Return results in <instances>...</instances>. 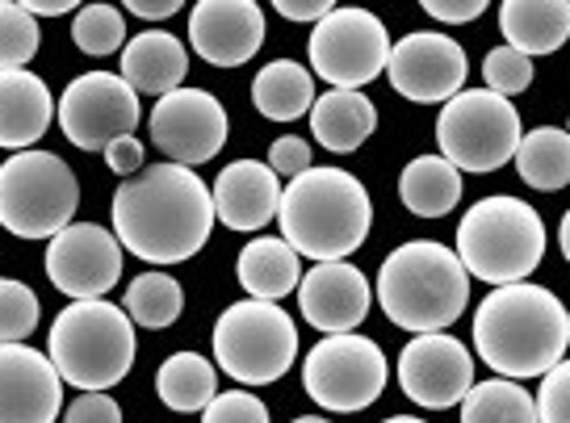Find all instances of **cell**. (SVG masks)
Returning <instances> with one entry per match:
<instances>
[{"label": "cell", "mask_w": 570, "mask_h": 423, "mask_svg": "<svg viewBox=\"0 0 570 423\" xmlns=\"http://www.w3.org/2000/svg\"><path fill=\"white\" fill-rule=\"evenodd\" d=\"M214 230V197L194 168L156 164L118 185L114 235L147 265H180Z\"/></svg>", "instance_id": "1"}, {"label": "cell", "mask_w": 570, "mask_h": 423, "mask_svg": "<svg viewBox=\"0 0 570 423\" xmlns=\"http://www.w3.org/2000/svg\"><path fill=\"white\" fill-rule=\"evenodd\" d=\"M567 306L546 285H499L474 311V348L508 382L546 377L567 356Z\"/></svg>", "instance_id": "2"}, {"label": "cell", "mask_w": 570, "mask_h": 423, "mask_svg": "<svg viewBox=\"0 0 570 423\" xmlns=\"http://www.w3.org/2000/svg\"><path fill=\"white\" fill-rule=\"evenodd\" d=\"M282 239L298 256H311L315 265H332L353 256L370 239L374 227V201L370 189L344 173V168H306L282 189L277 206Z\"/></svg>", "instance_id": "3"}, {"label": "cell", "mask_w": 570, "mask_h": 423, "mask_svg": "<svg viewBox=\"0 0 570 423\" xmlns=\"http://www.w3.org/2000/svg\"><path fill=\"white\" fill-rule=\"evenodd\" d=\"M470 302V273L458 252L436 239H411L394 247L377 268V306L394 327L411 335L445 332Z\"/></svg>", "instance_id": "4"}, {"label": "cell", "mask_w": 570, "mask_h": 423, "mask_svg": "<svg viewBox=\"0 0 570 423\" xmlns=\"http://www.w3.org/2000/svg\"><path fill=\"white\" fill-rule=\"evenodd\" d=\"M51 365L80 394L118 386L135 365V323L118 302H68L51 323Z\"/></svg>", "instance_id": "5"}, {"label": "cell", "mask_w": 570, "mask_h": 423, "mask_svg": "<svg viewBox=\"0 0 570 423\" xmlns=\"http://www.w3.org/2000/svg\"><path fill=\"white\" fill-rule=\"evenodd\" d=\"M546 256V223L520 197L495 194L465 210L458 227V260L487 285H520Z\"/></svg>", "instance_id": "6"}, {"label": "cell", "mask_w": 570, "mask_h": 423, "mask_svg": "<svg viewBox=\"0 0 570 423\" xmlns=\"http://www.w3.org/2000/svg\"><path fill=\"white\" fill-rule=\"evenodd\" d=\"M80 180L51 151H18L0 164V227L18 239H55L71 227Z\"/></svg>", "instance_id": "7"}, {"label": "cell", "mask_w": 570, "mask_h": 423, "mask_svg": "<svg viewBox=\"0 0 570 423\" xmlns=\"http://www.w3.org/2000/svg\"><path fill=\"white\" fill-rule=\"evenodd\" d=\"M214 361L244 386L277 382L298 356V327L277 302H232L214 323Z\"/></svg>", "instance_id": "8"}, {"label": "cell", "mask_w": 570, "mask_h": 423, "mask_svg": "<svg viewBox=\"0 0 570 423\" xmlns=\"http://www.w3.org/2000/svg\"><path fill=\"white\" fill-rule=\"evenodd\" d=\"M520 139L524 130H520L517 106L491 89H462L441 106V118H436L441 156L458 173H495L517 156Z\"/></svg>", "instance_id": "9"}, {"label": "cell", "mask_w": 570, "mask_h": 423, "mask_svg": "<svg viewBox=\"0 0 570 423\" xmlns=\"http://www.w3.org/2000/svg\"><path fill=\"white\" fill-rule=\"evenodd\" d=\"M386 373V353L370 335H327L306 353L303 386L323 411L353 415L382 399Z\"/></svg>", "instance_id": "10"}, {"label": "cell", "mask_w": 570, "mask_h": 423, "mask_svg": "<svg viewBox=\"0 0 570 423\" xmlns=\"http://www.w3.org/2000/svg\"><path fill=\"white\" fill-rule=\"evenodd\" d=\"M391 63V35L370 9H332L311 30V71H320L332 89H353L377 80Z\"/></svg>", "instance_id": "11"}, {"label": "cell", "mask_w": 570, "mask_h": 423, "mask_svg": "<svg viewBox=\"0 0 570 423\" xmlns=\"http://www.w3.org/2000/svg\"><path fill=\"white\" fill-rule=\"evenodd\" d=\"M59 130L68 135L71 147L80 151H106L109 142L135 135L142 109L139 92L114 71H85L76 76L63 97H59Z\"/></svg>", "instance_id": "12"}, {"label": "cell", "mask_w": 570, "mask_h": 423, "mask_svg": "<svg viewBox=\"0 0 570 423\" xmlns=\"http://www.w3.org/2000/svg\"><path fill=\"white\" fill-rule=\"evenodd\" d=\"M465 51L462 42H453L441 30H415V35L399 38L391 47V89L399 97H407L415 106H445L465 89Z\"/></svg>", "instance_id": "13"}, {"label": "cell", "mask_w": 570, "mask_h": 423, "mask_svg": "<svg viewBox=\"0 0 570 423\" xmlns=\"http://www.w3.org/2000/svg\"><path fill=\"white\" fill-rule=\"evenodd\" d=\"M47 277L71 302L106 298L122 277V244L97 223H71L47 247Z\"/></svg>", "instance_id": "14"}, {"label": "cell", "mask_w": 570, "mask_h": 423, "mask_svg": "<svg viewBox=\"0 0 570 423\" xmlns=\"http://www.w3.org/2000/svg\"><path fill=\"white\" fill-rule=\"evenodd\" d=\"M151 142L180 168H197L227 147V109L206 89H177L151 106Z\"/></svg>", "instance_id": "15"}, {"label": "cell", "mask_w": 570, "mask_h": 423, "mask_svg": "<svg viewBox=\"0 0 570 423\" xmlns=\"http://www.w3.org/2000/svg\"><path fill=\"white\" fill-rule=\"evenodd\" d=\"M399 386L411 403L428 411H449L474 390V356L462 340L445 332L415 335L399 353Z\"/></svg>", "instance_id": "16"}, {"label": "cell", "mask_w": 570, "mask_h": 423, "mask_svg": "<svg viewBox=\"0 0 570 423\" xmlns=\"http://www.w3.org/2000/svg\"><path fill=\"white\" fill-rule=\"evenodd\" d=\"M63 377L51 356L26 344H0V423H55Z\"/></svg>", "instance_id": "17"}, {"label": "cell", "mask_w": 570, "mask_h": 423, "mask_svg": "<svg viewBox=\"0 0 570 423\" xmlns=\"http://www.w3.org/2000/svg\"><path fill=\"white\" fill-rule=\"evenodd\" d=\"M189 47L214 68H239L265 47V13L256 0H202L189 13Z\"/></svg>", "instance_id": "18"}, {"label": "cell", "mask_w": 570, "mask_h": 423, "mask_svg": "<svg viewBox=\"0 0 570 423\" xmlns=\"http://www.w3.org/2000/svg\"><path fill=\"white\" fill-rule=\"evenodd\" d=\"M370 302H374V294H370L365 273L353 268L348 260L306 268L303 285H298L303 318L327 335H348L353 327H361L370 315Z\"/></svg>", "instance_id": "19"}, {"label": "cell", "mask_w": 570, "mask_h": 423, "mask_svg": "<svg viewBox=\"0 0 570 423\" xmlns=\"http://www.w3.org/2000/svg\"><path fill=\"white\" fill-rule=\"evenodd\" d=\"M214 218L232 230H265L282 206V177L261 159H235L214 180Z\"/></svg>", "instance_id": "20"}, {"label": "cell", "mask_w": 570, "mask_h": 423, "mask_svg": "<svg viewBox=\"0 0 570 423\" xmlns=\"http://www.w3.org/2000/svg\"><path fill=\"white\" fill-rule=\"evenodd\" d=\"M51 89L42 85L35 71H0V147L18 151H35V142L51 130L55 118Z\"/></svg>", "instance_id": "21"}, {"label": "cell", "mask_w": 570, "mask_h": 423, "mask_svg": "<svg viewBox=\"0 0 570 423\" xmlns=\"http://www.w3.org/2000/svg\"><path fill=\"white\" fill-rule=\"evenodd\" d=\"M185 71H189V51L177 35L168 30H142L126 42L122 51V76L135 92H151V97H168V92L185 89Z\"/></svg>", "instance_id": "22"}, {"label": "cell", "mask_w": 570, "mask_h": 423, "mask_svg": "<svg viewBox=\"0 0 570 423\" xmlns=\"http://www.w3.org/2000/svg\"><path fill=\"white\" fill-rule=\"evenodd\" d=\"M499 30L524 59L562 51L570 42V0H503Z\"/></svg>", "instance_id": "23"}, {"label": "cell", "mask_w": 570, "mask_h": 423, "mask_svg": "<svg viewBox=\"0 0 570 423\" xmlns=\"http://www.w3.org/2000/svg\"><path fill=\"white\" fill-rule=\"evenodd\" d=\"M235 277L244 285V294L256 302H282L303 285V256L285 244L282 235H256L239 260H235Z\"/></svg>", "instance_id": "24"}, {"label": "cell", "mask_w": 570, "mask_h": 423, "mask_svg": "<svg viewBox=\"0 0 570 423\" xmlns=\"http://www.w3.org/2000/svg\"><path fill=\"white\" fill-rule=\"evenodd\" d=\"M377 130V109L365 92L353 89H332L320 92L311 106V135L320 139V147L348 156L361 142Z\"/></svg>", "instance_id": "25"}, {"label": "cell", "mask_w": 570, "mask_h": 423, "mask_svg": "<svg viewBox=\"0 0 570 423\" xmlns=\"http://www.w3.org/2000/svg\"><path fill=\"white\" fill-rule=\"evenodd\" d=\"M252 101L268 122H294L315 106V76L294 59H273L252 80Z\"/></svg>", "instance_id": "26"}, {"label": "cell", "mask_w": 570, "mask_h": 423, "mask_svg": "<svg viewBox=\"0 0 570 423\" xmlns=\"http://www.w3.org/2000/svg\"><path fill=\"white\" fill-rule=\"evenodd\" d=\"M399 197L420 218H445L462 201V173L445 156L411 159L399 177Z\"/></svg>", "instance_id": "27"}, {"label": "cell", "mask_w": 570, "mask_h": 423, "mask_svg": "<svg viewBox=\"0 0 570 423\" xmlns=\"http://www.w3.org/2000/svg\"><path fill=\"white\" fill-rule=\"evenodd\" d=\"M512 164L529 189L558 194L570 185V135L558 126H537L520 139Z\"/></svg>", "instance_id": "28"}, {"label": "cell", "mask_w": 570, "mask_h": 423, "mask_svg": "<svg viewBox=\"0 0 570 423\" xmlns=\"http://www.w3.org/2000/svg\"><path fill=\"white\" fill-rule=\"evenodd\" d=\"M156 394L180 415L206 411L218 399V370L202 353H173L156 373Z\"/></svg>", "instance_id": "29"}, {"label": "cell", "mask_w": 570, "mask_h": 423, "mask_svg": "<svg viewBox=\"0 0 570 423\" xmlns=\"http://www.w3.org/2000/svg\"><path fill=\"white\" fill-rule=\"evenodd\" d=\"M462 423H537V399L508 377L474 382L462 399Z\"/></svg>", "instance_id": "30"}, {"label": "cell", "mask_w": 570, "mask_h": 423, "mask_svg": "<svg viewBox=\"0 0 570 423\" xmlns=\"http://www.w3.org/2000/svg\"><path fill=\"white\" fill-rule=\"evenodd\" d=\"M180 306H185L180 282L177 277H168V273H160V268H151V273L135 277L130 289H126V302H122V311L130 315V323L151 327V332L173 327V323L180 318Z\"/></svg>", "instance_id": "31"}, {"label": "cell", "mask_w": 570, "mask_h": 423, "mask_svg": "<svg viewBox=\"0 0 570 423\" xmlns=\"http://www.w3.org/2000/svg\"><path fill=\"white\" fill-rule=\"evenodd\" d=\"M71 42L92 59L126 51V18L114 4H85L71 21Z\"/></svg>", "instance_id": "32"}, {"label": "cell", "mask_w": 570, "mask_h": 423, "mask_svg": "<svg viewBox=\"0 0 570 423\" xmlns=\"http://www.w3.org/2000/svg\"><path fill=\"white\" fill-rule=\"evenodd\" d=\"M38 55V21L18 0H0V71L26 68Z\"/></svg>", "instance_id": "33"}, {"label": "cell", "mask_w": 570, "mask_h": 423, "mask_svg": "<svg viewBox=\"0 0 570 423\" xmlns=\"http://www.w3.org/2000/svg\"><path fill=\"white\" fill-rule=\"evenodd\" d=\"M38 327V294L26 282L0 277V344H21Z\"/></svg>", "instance_id": "34"}, {"label": "cell", "mask_w": 570, "mask_h": 423, "mask_svg": "<svg viewBox=\"0 0 570 423\" xmlns=\"http://www.w3.org/2000/svg\"><path fill=\"white\" fill-rule=\"evenodd\" d=\"M482 80H487L482 89L499 92V97H517V92L533 85V59H524V55L503 42V47L487 51V59H482Z\"/></svg>", "instance_id": "35"}, {"label": "cell", "mask_w": 570, "mask_h": 423, "mask_svg": "<svg viewBox=\"0 0 570 423\" xmlns=\"http://www.w3.org/2000/svg\"><path fill=\"white\" fill-rule=\"evenodd\" d=\"M537 423H570V361H558L537 390Z\"/></svg>", "instance_id": "36"}, {"label": "cell", "mask_w": 570, "mask_h": 423, "mask_svg": "<svg viewBox=\"0 0 570 423\" xmlns=\"http://www.w3.org/2000/svg\"><path fill=\"white\" fill-rule=\"evenodd\" d=\"M202 423H268V406L248 390H227L202 411Z\"/></svg>", "instance_id": "37"}, {"label": "cell", "mask_w": 570, "mask_h": 423, "mask_svg": "<svg viewBox=\"0 0 570 423\" xmlns=\"http://www.w3.org/2000/svg\"><path fill=\"white\" fill-rule=\"evenodd\" d=\"M268 168L277 173V177H303L306 168H315L311 164V142L298 139V135H285V139H277L273 147H268Z\"/></svg>", "instance_id": "38"}, {"label": "cell", "mask_w": 570, "mask_h": 423, "mask_svg": "<svg viewBox=\"0 0 570 423\" xmlns=\"http://www.w3.org/2000/svg\"><path fill=\"white\" fill-rule=\"evenodd\" d=\"M63 423H122V411H118V403L101 390V394H80V399L63 411Z\"/></svg>", "instance_id": "39"}, {"label": "cell", "mask_w": 570, "mask_h": 423, "mask_svg": "<svg viewBox=\"0 0 570 423\" xmlns=\"http://www.w3.org/2000/svg\"><path fill=\"white\" fill-rule=\"evenodd\" d=\"M142 156H147V151H142V142L135 139V135H126V139L109 142V147H106L109 173H114V177H126V180L142 173Z\"/></svg>", "instance_id": "40"}, {"label": "cell", "mask_w": 570, "mask_h": 423, "mask_svg": "<svg viewBox=\"0 0 570 423\" xmlns=\"http://www.w3.org/2000/svg\"><path fill=\"white\" fill-rule=\"evenodd\" d=\"M424 13L436 21H449V26H465V21H479L487 13V0H424Z\"/></svg>", "instance_id": "41"}, {"label": "cell", "mask_w": 570, "mask_h": 423, "mask_svg": "<svg viewBox=\"0 0 570 423\" xmlns=\"http://www.w3.org/2000/svg\"><path fill=\"white\" fill-rule=\"evenodd\" d=\"M332 9H336L332 0H277V13H282L285 21H315V26H320Z\"/></svg>", "instance_id": "42"}, {"label": "cell", "mask_w": 570, "mask_h": 423, "mask_svg": "<svg viewBox=\"0 0 570 423\" xmlns=\"http://www.w3.org/2000/svg\"><path fill=\"white\" fill-rule=\"evenodd\" d=\"M126 9L142 21H164V18H173L180 4L177 0H126Z\"/></svg>", "instance_id": "43"}, {"label": "cell", "mask_w": 570, "mask_h": 423, "mask_svg": "<svg viewBox=\"0 0 570 423\" xmlns=\"http://www.w3.org/2000/svg\"><path fill=\"white\" fill-rule=\"evenodd\" d=\"M30 18H59V13H71V0H18Z\"/></svg>", "instance_id": "44"}, {"label": "cell", "mask_w": 570, "mask_h": 423, "mask_svg": "<svg viewBox=\"0 0 570 423\" xmlns=\"http://www.w3.org/2000/svg\"><path fill=\"white\" fill-rule=\"evenodd\" d=\"M558 244H562V256H567V265H570V210H567V218H562V227H558Z\"/></svg>", "instance_id": "45"}, {"label": "cell", "mask_w": 570, "mask_h": 423, "mask_svg": "<svg viewBox=\"0 0 570 423\" xmlns=\"http://www.w3.org/2000/svg\"><path fill=\"white\" fill-rule=\"evenodd\" d=\"M386 423H424V420H415V415H391Z\"/></svg>", "instance_id": "46"}, {"label": "cell", "mask_w": 570, "mask_h": 423, "mask_svg": "<svg viewBox=\"0 0 570 423\" xmlns=\"http://www.w3.org/2000/svg\"><path fill=\"white\" fill-rule=\"evenodd\" d=\"M294 423H327V420H323V415H298Z\"/></svg>", "instance_id": "47"}, {"label": "cell", "mask_w": 570, "mask_h": 423, "mask_svg": "<svg viewBox=\"0 0 570 423\" xmlns=\"http://www.w3.org/2000/svg\"><path fill=\"white\" fill-rule=\"evenodd\" d=\"M567 135H570V122H567Z\"/></svg>", "instance_id": "48"}, {"label": "cell", "mask_w": 570, "mask_h": 423, "mask_svg": "<svg viewBox=\"0 0 570 423\" xmlns=\"http://www.w3.org/2000/svg\"><path fill=\"white\" fill-rule=\"evenodd\" d=\"M567 318H570V311H567Z\"/></svg>", "instance_id": "49"}]
</instances>
